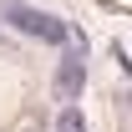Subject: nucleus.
<instances>
[{"label": "nucleus", "instance_id": "obj_1", "mask_svg": "<svg viewBox=\"0 0 132 132\" xmlns=\"http://www.w3.org/2000/svg\"><path fill=\"white\" fill-rule=\"evenodd\" d=\"M0 20H10L20 36H36V41H46V46H66L71 41V26L46 10H36V5H20V0H5L0 5Z\"/></svg>", "mask_w": 132, "mask_h": 132}, {"label": "nucleus", "instance_id": "obj_2", "mask_svg": "<svg viewBox=\"0 0 132 132\" xmlns=\"http://www.w3.org/2000/svg\"><path fill=\"white\" fill-rule=\"evenodd\" d=\"M81 86H86V41L71 46V51L61 56V66H56V97H61L66 107H76Z\"/></svg>", "mask_w": 132, "mask_h": 132}, {"label": "nucleus", "instance_id": "obj_3", "mask_svg": "<svg viewBox=\"0 0 132 132\" xmlns=\"http://www.w3.org/2000/svg\"><path fill=\"white\" fill-rule=\"evenodd\" d=\"M56 132H86L81 107H61V117H56Z\"/></svg>", "mask_w": 132, "mask_h": 132}]
</instances>
